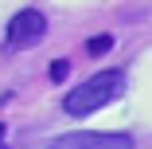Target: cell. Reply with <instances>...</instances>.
Masks as SVG:
<instances>
[{
    "label": "cell",
    "mask_w": 152,
    "mask_h": 149,
    "mask_svg": "<svg viewBox=\"0 0 152 149\" xmlns=\"http://www.w3.org/2000/svg\"><path fill=\"white\" fill-rule=\"evenodd\" d=\"M125 86H129V75L121 71V67L98 71V75L82 79L78 86H70V94H63V110L70 118H90V114L113 106L121 94H125Z\"/></svg>",
    "instance_id": "6da1fadb"
},
{
    "label": "cell",
    "mask_w": 152,
    "mask_h": 149,
    "mask_svg": "<svg viewBox=\"0 0 152 149\" xmlns=\"http://www.w3.org/2000/svg\"><path fill=\"white\" fill-rule=\"evenodd\" d=\"M47 36V16L39 8H20L8 24H4V51H31L35 43H43Z\"/></svg>",
    "instance_id": "7a4b0ae2"
},
{
    "label": "cell",
    "mask_w": 152,
    "mask_h": 149,
    "mask_svg": "<svg viewBox=\"0 0 152 149\" xmlns=\"http://www.w3.org/2000/svg\"><path fill=\"white\" fill-rule=\"evenodd\" d=\"M133 133H90V130H74L55 137L47 149H133Z\"/></svg>",
    "instance_id": "3957f363"
},
{
    "label": "cell",
    "mask_w": 152,
    "mask_h": 149,
    "mask_svg": "<svg viewBox=\"0 0 152 149\" xmlns=\"http://www.w3.org/2000/svg\"><path fill=\"white\" fill-rule=\"evenodd\" d=\"M70 67H74L70 59H51V67H47V79H51L55 86H58V82H66V79H70Z\"/></svg>",
    "instance_id": "277c9868"
},
{
    "label": "cell",
    "mask_w": 152,
    "mask_h": 149,
    "mask_svg": "<svg viewBox=\"0 0 152 149\" xmlns=\"http://www.w3.org/2000/svg\"><path fill=\"white\" fill-rule=\"evenodd\" d=\"M105 51H113V36H109V32H105V36H94V39H86V55L102 59Z\"/></svg>",
    "instance_id": "5b68a950"
},
{
    "label": "cell",
    "mask_w": 152,
    "mask_h": 149,
    "mask_svg": "<svg viewBox=\"0 0 152 149\" xmlns=\"http://www.w3.org/2000/svg\"><path fill=\"white\" fill-rule=\"evenodd\" d=\"M4 133H8V126H4V122H0V141H4Z\"/></svg>",
    "instance_id": "8992f818"
}]
</instances>
